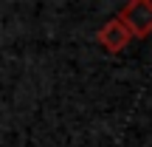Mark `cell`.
<instances>
[{
    "label": "cell",
    "mask_w": 152,
    "mask_h": 147,
    "mask_svg": "<svg viewBox=\"0 0 152 147\" xmlns=\"http://www.w3.org/2000/svg\"><path fill=\"white\" fill-rule=\"evenodd\" d=\"M130 40H132L130 31H127V28L121 26L115 17H110V20L99 28V34H96V43L102 45L107 54H121V51L130 45Z\"/></svg>",
    "instance_id": "cell-2"
},
{
    "label": "cell",
    "mask_w": 152,
    "mask_h": 147,
    "mask_svg": "<svg viewBox=\"0 0 152 147\" xmlns=\"http://www.w3.org/2000/svg\"><path fill=\"white\" fill-rule=\"evenodd\" d=\"M115 20L130 31V37L144 40L152 34V0H130L118 9Z\"/></svg>",
    "instance_id": "cell-1"
}]
</instances>
